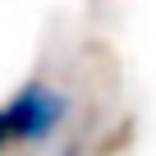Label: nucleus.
<instances>
[{
  "instance_id": "obj_1",
  "label": "nucleus",
  "mask_w": 156,
  "mask_h": 156,
  "mask_svg": "<svg viewBox=\"0 0 156 156\" xmlns=\"http://www.w3.org/2000/svg\"><path fill=\"white\" fill-rule=\"evenodd\" d=\"M64 119H69V97L41 78H32L9 101H0V151L14 142H46Z\"/></svg>"
}]
</instances>
